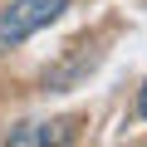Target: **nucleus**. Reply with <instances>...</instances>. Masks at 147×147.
Segmentation results:
<instances>
[{
  "label": "nucleus",
  "mask_w": 147,
  "mask_h": 147,
  "mask_svg": "<svg viewBox=\"0 0 147 147\" xmlns=\"http://www.w3.org/2000/svg\"><path fill=\"white\" fill-rule=\"evenodd\" d=\"M74 0H10L5 10H0V54L20 49L30 34H39L44 25H54Z\"/></svg>",
  "instance_id": "1"
},
{
  "label": "nucleus",
  "mask_w": 147,
  "mask_h": 147,
  "mask_svg": "<svg viewBox=\"0 0 147 147\" xmlns=\"http://www.w3.org/2000/svg\"><path fill=\"white\" fill-rule=\"evenodd\" d=\"M74 118H54V123H20V127H10V137L5 142H15V147H34V142H69L74 137Z\"/></svg>",
  "instance_id": "2"
},
{
  "label": "nucleus",
  "mask_w": 147,
  "mask_h": 147,
  "mask_svg": "<svg viewBox=\"0 0 147 147\" xmlns=\"http://www.w3.org/2000/svg\"><path fill=\"white\" fill-rule=\"evenodd\" d=\"M93 64H98V49H93V54H69L59 69H49V74H44V88H49V93H69V88L79 84Z\"/></svg>",
  "instance_id": "3"
},
{
  "label": "nucleus",
  "mask_w": 147,
  "mask_h": 147,
  "mask_svg": "<svg viewBox=\"0 0 147 147\" xmlns=\"http://www.w3.org/2000/svg\"><path fill=\"white\" fill-rule=\"evenodd\" d=\"M137 118H142V123H147V84H142V88H137Z\"/></svg>",
  "instance_id": "4"
}]
</instances>
